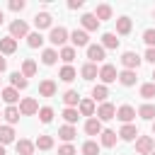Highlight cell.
<instances>
[{"label":"cell","mask_w":155,"mask_h":155,"mask_svg":"<svg viewBox=\"0 0 155 155\" xmlns=\"http://www.w3.org/2000/svg\"><path fill=\"white\" fill-rule=\"evenodd\" d=\"M68 29L65 27H51V34H48V41L53 44V46H63L65 41H68Z\"/></svg>","instance_id":"1"},{"label":"cell","mask_w":155,"mask_h":155,"mask_svg":"<svg viewBox=\"0 0 155 155\" xmlns=\"http://www.w3.org/2000/svg\"><path fill=\"white\" fill-rule=\"evenodd\" d=\"M140 61H143V58H140L136 51H126V53L121 56V65H124V70H138Z\"/></svg>","instance_id":"2"},{"label":"cell","mask_w":155,"mask_h":155,"mask_svg":"<svg viewBox=\"0 0 155 155\" xmlns=\"http://www.w3.org/2000/svg\"><path fill=\"white\" fill-rule=\"evenodd\" d=\"M99 80H102V85L116 82V80H119V73H116V68H114L111 63H104V65L99 68Z\"/></svg>","instance_id":"3"},{"label":"cell","mask_w":155,"mask_h":155,"mask_svg":"<svg viewBox=\"0 0 155 155\" xmlns=\"http://www.w3.org/2000/svg\"><path fill=\"white\" fill-rule=\"evenodd\" d=\"M153 150H155V143H153L150 136H138L136 138V153L138 155H150Z\"/></svg>","instance_id":"4"},{"label":"cell","mask_w":155,"mask_h":155,"mask_svg":"<svg viewBox=\"0 0 155 155\" xmlns=\"http://www.w3.org/2000/svg\"><path fill=\"white\" fill-rule=\"evenodd\" d=\"M87 58H90V63H99V61H104L107 58V51H104V46L102 44H90L87 46Z\"/></svg>","instance_id":"5"},{"label":"cell","mask_w":155,"mask_h":155,"mask_svg":"<svg viewBox=\"0 0 155 155\" xmlns=\"http://www.w3.org/2000/svg\"><path fill=\"white\" fill-rule=\"evenodd\" d=\"M19 114L22 116H31V114H39V102L34 97H24L19 102Z\"/></svg>","instance_id":"6"},{"label":"cell","mask_w":155,"mask_h":155,"mask_svg":"<svg viewBox=\"0 0 155 155\" xmlns=\"http://www.w3.org/2000/svg\"><path fill=\"white\" fill-rule=\"evenodd\" d=\"M10 36H12V39H24V36H29V27H27V22L15 19V22L10 24Z\"/></svg>","instance_id":"7"},{"label":"cell","mask_w":155,"mask_h":155,"mask_svg":"<svg viewBox=\"0 0 155 155\" xmlns=\"http://www.w3.org/2000/svg\"><path fill=\"white\" fill-rule=\"evenodd\" d=\"M114 116H116V107H114L111 102H102L99 109H97V119H99V121H111Z\"/></svg>","instance_id":"8"},{"label":"cell","mask_w":155,"mask_h":155,"mask_svg":"<svg viewBox=\"0 0 155 155\" xmlns=\"http://www.w3.org/2000/svg\"><path fill=\"white\" fill-rule=\"evenodd\" d=\"M116 119L124 121V124H131V121L136 119V109H133L131 104H121V107L116 109Z\"/></svg>","instance_id":"9"},{"label":"cell","mask_w":155,"mask_h":155,"mask_svg":"<svg viewBox=\"0 0 155 155\" xmlns=\"http://www.w3.org/2000/svg\"><path fill=\"white\" fill-rule=\"evenodd\" d=\"M80 24H82V29H85V31H97V29H99V19L94 17V12L82 15V17H80Z\"/></svg>","instance_id":"10"},{"label":"cell","mask_w":155,"mask_h":155,"mask_svg":"<svg viewBox=\"0 0 155 155\" xmlns=\"http://www.w3.org/2000/svg\"><path fill=\"white\" fill-rule=\"evenodd\" d=\"M70 41H73V48L78 46H90V36H87V31L85 29H75L73 34H70Z\"/></svg>","instance_id":"11"},{"label":"cell","mask_w":155,"mask_h":155,"mask_svg":"<svg viewBox=\"0 0 155 155\" xmlns=\"http://www.w3.org/2000/svg\"><path fill=\"white\" fill-rule=\"evenodd\" d=\"M102 131H104V128H102V121H99L97 116H92V119L85 121V133H87V136H102Z\"/></svg>","instance_id":"12"},{"label":"cell","mask_w":155,"mask_h":155,"mask_svg":"<svg viewBox=\"0 0 155 155\" xmlns=\"http://www.w3.org/2000/svg\"><path fill=\"white\" fill-rule=\"evenodd\" d=\"M51 15L48 12H36L34 15V27H36V31H41V29H48L51 27Z\"/></svg>","instance_id":"13"},{"label":"cell","mask_w":155,"mask_h":155,"mask_svg":"<svg viewBox=\"0 0 155 155\" xmlns=\"http://www.w3.org/2000/svg\"><path fill=\"white\" fill-rule=\"evenodd\" d=\"M119 136H121V140H136V138H138V128H136V124H124L121 131H119Z\"/></svg>","instance_id":"14"},{"label":"cell","mask_w":155,"mask_h":155,"mask_svg":"<svg viewBox=\"0 0 155 155\" xmlns=\"http://www.w3.org/2000/svg\"><path fill=\"white\" fill-rule=\"evenodd\" d=\"M116 136H119L116 131L104 128V131H102V136H99V143H102L104 148H114V145H116Z\"/></svg>","instance_id":"15"},{"label":"cell","mask_w":155,"mask_h":155,"mask_svg":"<svg viewBox=\"0 0 155 155\" xmlns=\"http://www.w3.org/2000/svg\"><path fill=\"white\" fill-rule=\"evenodd\" d=\"M80 75H82V80H94V78H99V70H97V65L94 63H85L82 68H80Z\"/></svg>","instance_id":"16"},{"label":"cell","mask_w":155,"mask_h":155,"mask_svg":"<svg viewBox=\"0 0 155 155\" xmlns=\"http://www.w3.org/2000/svg\"><path fill=\"white\" fill-rule=\"evenodd\" d=\"M0 94H2V99H5L10 107H15V102H19V90H15V87H2Z\"/></svg>","instance_id":"17"},{"label":"cell","mask_w":155,"mask_h":155,"mask_svg":"<svg viewBox=\"0 0 155 155\" xmlns=\"http://www.w3.org/2000/svg\"><path fill=\"white\" fill-rule=\"evenodd\" d=\"M78 111H80V116H94V99H80V104H78Z\"/></svg>","instance_id":"18"},{"label":"cell","mask_w":155,"mask_h":155,"mask_svg":"<svg viewBox=\"0 0 155 155\" xmlns=\"http://www.w3.org/2000/svg\"><path fill=\"white\" fill-rule=\"evenodd\" d=\"M39 94L41 97H53L56 94V82L53 80H41L39 82Z\"/></svg>","instance_id":"19"},{"label":"cell","mask_w":155,"mask_h":155,"mask_svg":"<svg viewBox=\"0 0 155 155\" xmlns=\"http://www.w3.org/2000/svg\"><path fill=\"white\" fill-rule=\"evenodd\" d=\"M0 51H2L5 56L15 53V51H17V39H12V36H5V39H0Z\"/></svg>","instance_id":"20"},{"label":"cell","mask_w":155,"mask_h":155,"mask_svg":"<svg viewBox=\"0 0 155 155\" xmlns=\"http://www.w3.org/2000/svg\"><path fill=\"white\" fill-rule=\"evenodd\" d=\"M15 148H17V155H31L36 145H34L31 140H27V138H22V140H17V143H15Z\"/></svg>","instance_id":"21"},{"label":"cell","mask_w":155,"mask_h":155,"mask_svg":"<svg viewBox=\"0 0 155 155\" xmlns=\"http://www.w3.org/2000/svg\"><path fill=\"white\" fill-rule=\"evenodd\" d=\"M2 116H5V121H7V126H12V124H17L19 121V107H7L5 111H2Z\"/></svg>","instance_id":"22"},{"label":"cell","mask_w":155,"mask_h":155,"mask_svg":"<svg viewBox=\"0 0 155 155\" xmlns=\"http://www.w3.org/2000/svg\"><path fill=\"white\" fill-rule=\"evenodd\" d=\"M119 82H121L124 87L136 85V70H121V73H119Z\"/></svg>","instance_id":"23"},{"label":"cell","mask_w":155,"mask_h":155,"mask_svg":"<svg viewBox=\"0 0 155 155\" xmlns=\"http://www.w3.org/2000/svg\"><path fill=\"white\" fill-rule=\"evenodd\" d=\"M10 82H12L15 90H27V85H29V80H27L22 73H12V75H10Z\"/></svg>","instance_id":"24"},{"label":"cell","mask_w":155,"mask_h":155,"mask_svg":"<svg viewBox=\"0 0 155 155\" xmlns=\"http://www.w3.org/2000/svg\"><path fill=\"white\" fill-rule=\"evenodd\" d=\"M107 97H109L107 85H94V87H92V99H94V102H107Z\"/></svg>","instance_id":"25"},{"label":"cell","mask_w":155,"mask_h":155,"mask_svg":"<svg viewBox=\"0 0 155 155\" xmlns=\"http://www.w3.org/2000/svg\"><path fill=\"white\" fill-rule=\"evenodd\" d=\"M63 102H65V107H73V109H75V107L80 104V94H78L75 90H65V92H63Z\"/></svg>","instance_id":"26"},{"label":"cell","mask_w":155,"mask_h":155,"mask_svg":"<svg viewBox=\"0 0 155 155\" xmlns=\"http://www.w3.org/2000/svg\"><path fill=\"white\" fill-rule=\"evenodd\" d=\"M138 116L145 119V121H153L155 119V104H140L138 107Z\"/></svg>","instance_id":"27"},{"label":"cell","mask_w":155,"mask_h":155,"mask_svg":"<svg viewBox=\"0 0 155 155\" xmlns=\"http://www.w3.org/2000/svg\"><path fill=\"white\" fill-rule=\"evenodd\" d=\"M15 140V128L12 126H0V145H7Z\"/></svg>","instance_id":"28"},{"label":"cell","mask_w":155,"mask_h":155,"mask_svg":"<svg viewBox=\"0 0 155 155\" xmlns=\"http://www.w3.org/2000/svg\"><path fill=\"white\" fill-rule=\"evenodd\" d=\"M131 29H133V22H131L128 17H119V19H116V31H119L121 36H124V34H128Z\"/></svg>","instance_id":"29"},{"label":"cell","mask_w":155,"mask_h":155,"mask_svg":"<svg viewBox=\"0 0 155 155\" xmlns=\"http://www.w3.org/2000/svg\"><path fill=\"white\" fill-rule=\"evenodd\" d=\"M58 58H61L65 65H70V63L75 61V48H73V46H63L61 53H58Z\"/></svg>","instance_id":"30"},{"label":"cell","mask_w":155,"mask_h":155,"mask_svg":"<svg viewBox=\"0 0 155 155\" xmlns=\"http://www.w3.org/2000/svg\"><path fill=\"white\" fill-rule=\"evenodd\" d=\"M58 61V51L56 48H44V53H41V63L44 65H53Z\"/></svg>","instance_id":"31"},{"label":"cell","mask_w":155,"mask_h":155,"mask_svg":"<svg viewBox=\"0 0 155 155\" xmlns=\"http://www.w3.org/2000/svg\"><path fill=\"white\" fill-rule=\"evenodd\" d=\"M58 78H61L63 82H73V80L78 78V73H75V68H73V65H63V68H61V73H58Z\"/></svg>","instance_id":"32"},{"label":"cell","mask_w":155,"mask_h":155,"mask_svg":"<svg viewBox=\"0 0 155 155\" xmlns=\"http://www.w3.org/2000/svg\"><path fill=\"white\" fill-rule=\"evenodd\" d=\"M94 17L102 22V19H111V7L107 5V2H102V5H97V10H94Z\"/></svg>","instance_id":"33"},{"label":"cell","mask_w":155,"mask_h":155,"mask_svg":"<svg viewBox=\"0 0 155 155\" xmlns=\"http://www.w3.org/2000/svg\"><path fill=\"white\" fill-rule=\"evenodd\" d=\"M102 46H104V51H107V48H116V46H119V39H116V34H111V31L102 34Z\"/></svg>","instance_id":"34"},{"label":"cell","mask_w":155,"mask_h":155,"mask_svg":"<svg viewBox=\"0 0 155 155\" xmlns=\"http://www.w3.org/2000/svg\"><path fill=\"white\" fill-rule=\"evenodd\" d=\"M22 75H24V78H34V75H36V63H34L31 58H24V63H22Z\"/></svg>","instance_id":"35"},{"label":"cell","mask_w":155,"mask_h":155,"mask_svg":"<svg viewBox=\"0 0 155 155\" xmlns=\"http://www.w3.org/2000/svg\"><path fill=\"white\" fill-rule=\"evenodd\" d=\"M63 119H65V124H68V126H73V124L80 119V111H78V109H73V107H65V109H63Z\"/></svg>","instance_id":"36"},{"label":"cell","mask_w":155,"mask_h":155,"mask_svg":"<svg viewBox=\"0 0 155 155\" xmlns=\"http://www.w3.org/2000/svg\"><path fill=\"white\" fill-rule=\"evenodd\" d=\"M58 136H61V138H63L65 143H70V140H73V138L78 136V131H75L73 126H68V124H65V126H61V128H58Z\"/></svg>","instance_id":"37"},{"label":"cell","mask_w":155,"mask_h":155,"mask_svg":"<svg viewBox=\"0 0 155 155\" xmlns=\"http://www.w3.org/2000/svg\"><path fill=\"white\" fill-rule=\"evenodd\" d=\"M34 145H36L39 150H51V148H53V138H51V136H39V138L34 140Z\"/></svg>","instance_id":"38"},{"label":"cell","mask_w":155,"mask_h":155,"mask_svg":"<svg viewBox=\"0 0 155 155\" xmlns=\"http://www.w3.org/2000/svg\"><path fill=\"white\" fill-rule=\"evenodd\" d=\"M82 155H99L97 140H85V143H82Z\"/></svg>","instance_id":"39"},{"label":"cell","mask_w":155,"mask_h":155,"mask_svg":"<svg viewBox=\"0 0 155 155\" xmlns=\"http://www.w3.org/2000/svg\"><path fill=\"white\" fill-rule=\"evenodd\" d=\"M27 44H29L31 48H39V46L44 44V36H41V31H31V34L27 36Z\"/></svg>","instance_id":"40"},{"label":"cell","mask_w":155,"mask_h":155,"mask_svg":"<svg viewBox=\"0 0 155 155\" xmlns=\"http://www.w3.org/2000/svg\"><path fill=\"white\" fill-rule=\"evenodd\" d=\"M39 121L41 124H51L53 121V109L51 107H41L39 109Z\"/></svg>","instance_id":"41"},{"label":"cell","mask_w":155,"mask_h":155,"mask_svg":"<svg viewBox=\"0 0 155 155\" xmlns=\"http://www.w3.org/2000/svg\"><path fill=\"white\" fill-rule=\"evenodd\" d=\"M140 97H143V99H153V97H155V82L140 85Z\"/></svg>","instance_id":"42"},{"label":"cell","mask_w":155,"mask_h":155,"mask_svg":"<svg viewBox=\"0 0 155 155\" xmlns=\"http://www.w3.org/2000/svg\"><path fill=\"white\" fill-rule=\"evenodd\" d=\"M143 41L148 44V48H155V29H145L143 31Z\"/></svg>","instance_id":"43"},{"label":"cell","mask_w":155,"mask_h":155,"mask_svg":"<svg viewBox=\"0 0 155 155\" xmlns=\"http://www.w3.org/2000/svg\"><path fill=\"white\" fill-rule=\"evenodd\" d=\"M7 7H10L12 12H22V10L27 7V2H24V0H10V5H7Z\"/></svg>","instance_id":"44"},{"label":"cell","mask_w":155,"mask_h":155,"mask_svg":"<svg viewBox=\"0 0 155 155\" xmlns=\"http://www.w3.org/2000/svg\"><path fill=\"white\" fill-rule=\"evenodd\" d=\"M58 155H78V150H75L70 143H65V145H61V148H58Z\"/></svg>","instance_id":"45"},{"label":"cell","mask_w":155,"mask_h":155,"mask_svg":"<svg viewBox=\"0 0 155 155\" xmlns=\"http://www.w3.org/2000/svg\"><path fill=\"white\" fill-rule=\"evenodd\" d=\"M145 61L148 63H155V48H148L145 51Z\"/></svg>","instance_id":"46"},{"label":"cell","mask_w":155,"mask_h":155,"mask_svg":"<svg viewBox=\"0 0 155 155\" xmlns=\"http://www.w3.org/2000/svg\"><path fill=\"white\" fill-rule=\"evenodd\" d=\"M68 7H70V10H80V7H82V0H70Z\"/></svg>","instance_id":"47"},{"label":"cell","mask_w":155,"mask_h":155,"mask_svg":"<svg viewBox=\"0 0 155 155\" xmlns=\"http://www.w3.org/2000/svg\"><path fill=\"white\" fill-rule=\"evenodd\" d=\"M5 68H7V61H5V58H2V56H0V73H2V70H5Z\"/></svg>","instance_id":"48"},{"label":"cell","mask_w":155,"mask_h":155,"mask_svg":"<svg viewBox=\"0 0 155 155\" xmlns=\"http://www.w3.org/2000/svg\"><path fill=\"white\" fill-rule=\"evenodd\" d=\"M2 22H5V15H2V10H0V24H2Z\"/></svg>","instance_id":"49"},{"label":"cell","mask_w":155,"mask_h":155,"mask_svg":"<svg viewBox=\"0 0 155 155\" xmlns=\"http://www.w3.org/2000/svg\"><path fill=\"white\" fill-rule=\"evenodd\" d=\"M0 155H5V145H0Z\"/></svg>","instance_id":"50"},{"label":"cell","mask_w":155,"mask_h":155,"mask_svg":"<svg viewBox=\"0 0 155 155\" xmlns=\"http://www.w3.org/2000/svg\"><path fill=\"white\" fill-rule=\"evenodd\" d=\"M153 136H155V121H153Z\"/></svg>","instance_id":"51"},{"label":"cell","mask_w":155,"mask_h":155,"mask_svg":"<svg viewBox=\"0 0 155 155\" xmlns=\"http://www.w3.org/2000/svg\"><path fill=\"white\" fill-rule=\"evenodd\" d=\"M150 78H153V82H155V70H153V75H150Z\"/></svg>","instance_id":"52"},{"label":"cell","mask_w":155,"mask_h":155,"mask_svg":"<svg viewBox=\"0 0 155 155\" xmlns=\"http://www.w3.org/2000/svg\"><path fill=\"white\" fill-rule=\"evenodd\" d=\"M153 17H155V10H153Z\"/></svg>","instance_id":"53"},{"label":"cell","mask_w":155,"mask_h":155,"mask_svg":"<svg viewBox=\"0 0 155 155\" xmlns=\"http://www.w3.org/2000/svg\"><path fill=\"white\" fill-rule=\"evenodd\" d=\"M150 155H155V150H153V153H150Z\"/></svg>","instance_id":"54"},{"label":"cell","mask_w":155,"mask_h":155,"mask_svg":"<svg viewBox=\"0 0 155 155\" xmlns=\"http://www.w3.org/2000/svg\"><path fill=\"white\" fill-rule=\"evenodd\" d=\"M0 116H2V114H0Z\"/></svg>","instance_id":"55"}]
</instances>
